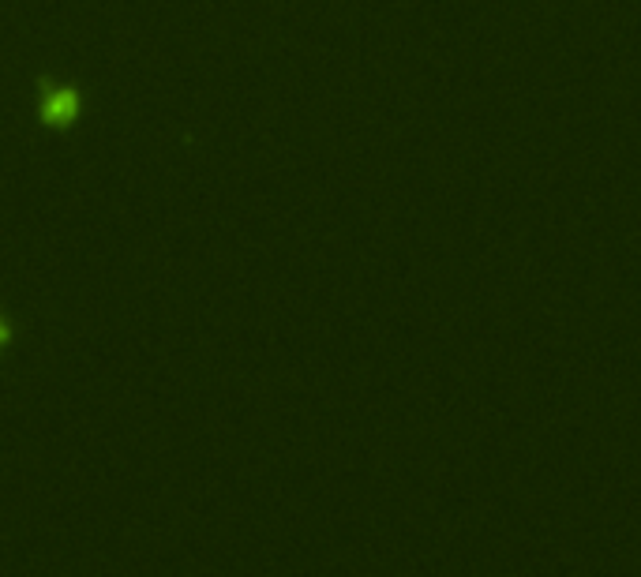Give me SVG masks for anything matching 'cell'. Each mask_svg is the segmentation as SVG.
<instances>
[{
  "label": "cell",
  "instance_id": "cell-1",
  "mask_svg": "<svg viewBox=\"0 0 641 577\" xmlns=\"http://www.w3.org/2000/svg\"><path fill=\"white\" fill-rule=\"evenodd\" d=\"M79 117V94L68 87H49L42 94V120L49 128H68Z\"/></svg>",
  "mask_w": 641,
  "mask_h": 577
},
{
  "label": "cell",
  "instance_id": "cell-2",
  "mask_svg": "<svg viewBox=\"0 0 641 577\" xmlns=\"http://www.w3.org/2000/svg\"><path fill=\"white\" fill-rule=\"evenodd\" d=\"M8 338H12V330H8V323H4V315H0V349L8 345Z\"/></svg>",
  "mask_w": 641,
  "mask_h": 577
}]
</instances>
